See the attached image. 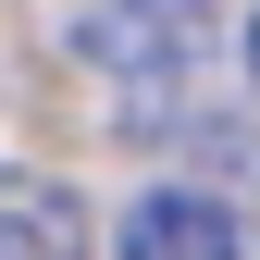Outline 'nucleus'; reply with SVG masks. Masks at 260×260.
I'll use <instances>...</instances> for the list:
<instances>
[{
    "label": "nucleus",
    "mask_w": 260,
    "mask_h": 260,
    "mask_svg": "<svg viewBox=\"0 0 260 260\" xmlns=\"http://www.w3.org/2000/svg\"><path fill=\"white\" fill-rule=\"evenodd\" d=\"M112 260H248V236H236L223 199H199V186H149V199L124 211Z\"/></svg>",
    "instance_id": "nucleus-2"
},
{
    "label": "nucleus",
    "mask_w": 260,
    "mask_h": 260,
    "mask_svg": "<svg viewBox=\"0 0 260 260\" xmlns=\"http://www.w3.org/2000/svg\"><path fill=\"white\" fill-rule=\"evenodd\" d=\"M0 260H100L87 199L50 186V174H0Z\"/></svg>",
    "instance_id": "nucleus-3"
},
{
    "label": "nucleus",
    "mask_w": 260,
    "mask_h": 260,
    "mask_svg": "<svg viewBox=\"0 0 260 260\" xmlns=\"http://www.w3.org/2000/svg\"><path fill=\"white\" fill-rule=\"evenodd\" d=\"M248 75H260V13H248Z\"/></svg>",
    "instance_id": "nucleus-4"
},
{
    "label": "nucleus",
    "mask_w": 260,
    "mask_h": 260,
    "mask_svg": "<svg viewBox=\"0 0 260 260\" xmlns=\"http://www.w3.org/2000/svg\"><path fill=\"white\" fill-rule=\"evenodd\" d=\"M87 62H100L137 112H161L186 87V62H199V0H100V13H87Z\"/></svg>",
    "instance_id": "nucleus-1"
}]
</instances>
